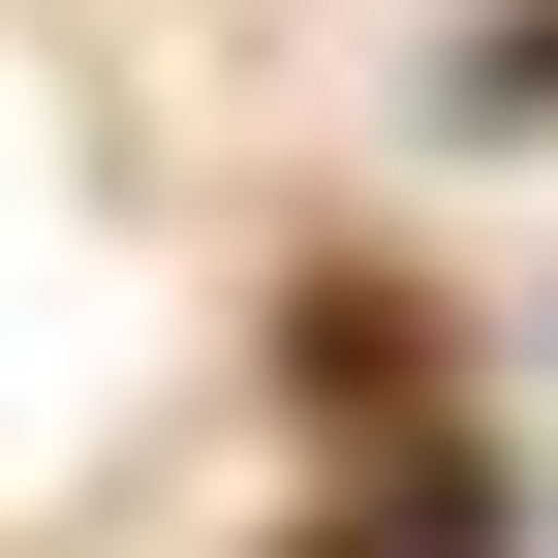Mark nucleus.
<instances>
[{
	"instance_id": "nucleus-1",
	"label": "nucleus",
	"mask_w": 558,
	"mask_h": 558,
	"mask_svg": "<svg viewBox=\"0 0 558 558\" xmlns=\"http://www.w3.org/2000/svg\"><path fill=\"white\" fill-rule=\"evenodd\" d=\"M311 558H497V497H465V465H341Z\"/></svg>"
}]
</instances>
